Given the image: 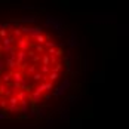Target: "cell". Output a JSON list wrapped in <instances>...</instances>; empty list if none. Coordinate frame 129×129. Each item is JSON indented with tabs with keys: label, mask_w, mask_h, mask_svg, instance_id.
Returning <instances> with one entry per match:
<instances>
[{
	"label": "cell",
	"mask_w": 129,
	"mask_h": 129,
	"mask_svg": "<svg viewBox=\"0 0 129 129\" xmlns=\"http://www.w3.org/2000/svg\"><path fill=\"white\" fill-rule=\"evenodd\" d=\"M73 59H74V55H73V52L68 49V51L64 53V61H65V62H71Z\"/></svg>",
	"instance_id": "5bb4252c"
},
{
	"label": "cell",
	"mask_w": 129,
	"mask_h": 129,
	"mask_svg": "<svg viewBox=\"0 0 129 129\" xmlns=\"http://www.w3.org/2000/svg\"><path fill=\"white\" fill-rule=\"evenodd\" d=\"M30 103H33V104H40L42 101H43V95H40V93H37V92H34V90H31L30 92Z\"/></svg>",
	"instance_id": "3957f363"
},
{
	"label": "cell",
	"mask_w": 129,
	"mask_h": 129,
	"mask_svg": "<svg viewBox=\"0 0 129 129\" xmlns=\"http://www.w3.org/2000/svg\"><path fill=\"white\" fill-rule=\"evenodd\" d=\"M67 46H68V49L71 51L73 48H76V46H79V42H77V34L74 33V31H71V37H70V40L67 42Z\"/></svg>",
	"instance_id": "8992f818"
},
{
	"label": "cell",
	"mask_w": 129,
	"mask_h": 129,
	"mask_svg": "<svg viewBox=\"0 0 129 129\" xmlns=\"http://www.w3.org/2000/svg\"><path fill=\"white\" fill-rule=\"evenodd\" d=\"M67 113H68V111H64V113H62V116H61V120H62V122H68V120H70V117H68Z\"/></svg>",
	"instance_id": "603a6c76"
},
{
	"label": "cell",
	"mask_w": 129,
	"mask_h": 129,
	"mask_svg": "<svg viewBox=\"0 0 129 129\" xmlns=\"http://www.w3.org/2000/svg\"><path fill=\"white\" fill-rule=\"evenodd\" d=\"M6 89H8V85H5V83H0V95H3Z\"/></svg>",
	"instance_id": "7402d4cb"
},
{
	"label": "cell",
	"mask_w": 129,
	"mask_h": 129,
	"mask_svg": "<svg viewBox=\"0 0 129 129\" xmlns=\"http://www.w3.org/2000/svg\"><path fill=\"white\" fill-rule=\"evenodd\" d=\"M36 42H37V43H36V45H42V46H43V43H45V42H46V39H45V36H43V34H40V36H37V37H36Z\"/></svg>",
	"instance_id": "44dd1931"
},
{
	"label": "cell",
	"mask_w": 129,
	"mask_h": 129,
	"mask_svg": "<svg viewBox=\"0 0 129 129\" xmlns=\"http://www.w3.org/2000/svg\"><path fill=\"white\" fill-rule=\"evenodd\" d=\"M34 117H37V114H36V110H34V108H31V110H30V113H28L24 119H27V120H31V119H34Z\"/></svg>",
	"instance_id": "ffe728a7"
},
{
	"label": "cell",
	"mask_w": 129,
	"mask_h": 129,
	"mask_svg": "<svg viewBox=\"0 0 129 129\" xmlns=\"http://www.w3.org/2000/svg\"><path fill=\"white\" fill-rule=\"evenodd\" d=\"M88 68H89V62H88V59H85V61H83V70L88 71Z\"/></svg>",
	"instance_id": "83f0119b"
},
{
	"label": "cell",
	"mask_w": 129,
	"mask_h": 129,
	"mask_svg": "<svg viewBox=\"0 0 129 129\" xmlns=\"http://www.w3.org/2000/svg\"><path fill=\"white\" fill-rule=\"evenodd\" d=\"M61 70H62V64H61V62L55 64V67H51V73H58V71H61Z\"/></svg>",
	"instance_id": "d6986e66"
},
{
	"label": "cell",
	"mask_w": 129,
	"mask_h": 129,
	"mask_svg": "<svg viewBox=\"0 0 129 129\" xmlns=\"http://www.w3.org/2000/svg\"><path fill=\"white\" fill-rule=\"evenodd\" d=\"M37 70H39V65L30 64V67H27V68H25V74H28V76H33Z\"/></svg>",
	"instance_id": "4fadbf2b"
},
{
	"label": "cell",
	"mask_w": 129,
	"mask_h": 129,
	"mask_svg": "<svg viewBox=\"0 0 129 129\" xmlns=\"http://www.w3.org/2000/svg\"><path fill=\"white\" fill-rule=\"evenodd\" d=\"M15 95H16V98H18V101H19V103H21V101H28V100H30L28 93L24 92V90H18Z\"/></svg>",
	"instance_id": "9c48e42d"
},
{
	"label": "cell",
	"mask_w": 129,
	"mask_h": 129,
	"mask_svg": "<svg viewBox=\"0 0 129 129\" xmlns=\"http://www.w3.org/2000/svg\"><path fill=\"white\" fill-rule=\"evenodd\" d=\"M12 36L15 37V39H16V37H18V39H22V31L18 30V28H13L12 30Z\"/></svg>",
	"instance_id": "ac0fdd59"
},
{
	"label": "cell",
	"mask_w": 129,
	"mask_h": 129,
	"mask_svg": "<svg viewBox=\"0 0 129 129\" xmlns=\"http://www.w3.org/2000/svg\"><path fill=\"white\" fill-rule=\"evenodd\" d=\"M42 77H43V74H42L39 70H37V71H36V73L31 76V80H33V82H39V80L42 82Z\"/></svg>",
	"instance_id": "e0dca14e"
},
{
	"label": "cell",
	"mask_w": 129,
	"mask_h": 129,
	"mask_svg": "<svg viewBox=\"0 0 129 129\" xmlns=\"http://www.w3.org/2000/svg\"><path fill=\"white\" fill-rule=\"evenodd\" d=\"M0 53H2V45H0Z\"/></svg>",
	"instance_id": "1f68e13d"
},
{
	"label": "cell",
	"mask_w": 129,
	"mask_h": 129,
	"mask_svg": "<svg viewBox=\"0 0 129 129\" xmlns=\"http://www.w3.org/2000/svg\"><path fill=\"white\" fill-rule=\"evenodd\" d=\"M16 48H18V51H22V52H27L30 51V48H31V45H30V42L27 39H18L16 40V45H15Z\"/></svg>",
	"instance_id": "7a4b0ae2"
},
{
	"label": "cell",
	"mask_w": 129,
	"mask_h": 129,
	"mask_svg": "<svg viewBox=\"0 0 129 129\" xmlns=\"http://www.w3.org/2000/svg\"><path fill=\"white\" fill-rule=\"evenodd\" d=\"M55 122H56V120H53V119H49V120H48V129H51L52 126H53V123H55Z\"/></svg>",
	"instance_id": "4316f807"
},
{
	"label": "cell",
	"mask_w": 129,
	"mask_h": 129,
	"mask_svg": "<svg viewBox=\"0 0 129 129\" xmlns=\"http://www.w3.org/2000/svg\"><path fill=\"white\" fill-rule=\"evenodd\" d=\"M65 68L67 71H71V62H65Z\"/></svg>",
	"instance_id": "4dcf8cb0"
},
{
	"label": "cell",
	"mask_w": 129,
	"mask_h": 129,
	"mask_svg": "<svg viewBox=\"0 0 129 129\" xmlns=\"http://www.w3.org/2000/svg\"><path fill=\"white\" fill-rule=\"evenodd\" d=\"M5 111H8L9 114H19V107L18 105H8Z\"/></svg>",
	"instance_id": "7c38bea8"
},
{
	"label": "cell",
	"mask_w": 129,
	"mask_h": 129,
	"mask_svg": "<svg viewBox=\"0 0 129 129\" xmlns=\"http://www.w3.org/2000/svg\"><path fill=\"white\" fill-rule=\"evenodd\" d=\"M6 119H8L6 111H5V110H2V111H0V120H6Z\"/></svg>",
	"instance_id": "484cf974"
},
{
	"label": "cell",
	"mask_w": 129,
	"mask_h": 129,
	"mask_svg": "<svg viewBox=\"0 0 129 129\" xmlns=\"http://www.w3.org/2000/svg\"><path fill=\"white\" fill-rule=\"evenodd\" d=\"M5 67H6V65H5V61H3V58H0V74L5 71Z\"/></svg>",
	"instance_id": "cb8c5ba5"
},
{
	"label": "cell",
	"mask_w": 129,
	"mask_h": 129,
	"mask_svg": "<svg viewBox=\"0 0 129 129\" xmlns=\"http://www.w3.org/2000/svg\"><path fill=\"white\" fill-rule=\"evenodd\" d=\"M52 98V93H43V100H46V101H49Z\"/></svg>",
	"instance_id": "f546056e"
},
{
	"label": "cell",
	"mask_w": 129,
	"mask_h": 129,
	"mask_svg": "<svg viewBox=\"0 0 129 129\" xmlns=\"http://www.w3.org/2000/svg\"><path fill=\"white\" fill-rule=\"evenodd\" d=\"M36 21H37V16H36V15H24L18 22L24 25V24H33V22H36Z\"/></svg>",
	"instance_id": "277c9868"
},
{
	"label": "cell",
	"mask_w": 129,
	"mask_h": 129,
	"mask_svg": "<svg viewBox=\"0 0 129 129\" xmlns=\"http://www.w3.org/2000/svg\"><path fill=\"white\" fill-rule=\"evenodd\" d=\"M3 61H5V65H6L8 68H11V70L16 68V59H15V58H9V56H6Z\"/></svg>",
	"instance_id": "ba28073f"
},
{
	"label": "cell",
	"mask_w": 129,
	"mask_h": 129,
	"mask_svg": "<svg viewBox=\"0 0 129 129\" xmlns=\"http://www.w3.org/2000/svg\"><path fill=\"white\" fill-rule=\"evenodd\" d=\"M0 105H2V108H3V110H6V107H8V101H6L5 98H2V101H0Z\"/></svg>",
	"instance_id": "d4e9b609"
},
{
	"label": "cell",
	"mask_w": 129,
	"mask_h": 129,
	"mask_svg": "<svg viewBox=\"0 0 129 129\" xmlns=\"http://www.w3.org/2000/svg\"><path fill=\"white\" fill-rule=\"evenodd\" d=\"M0 83H5V85H8V86L12 83L11 71H9V73H2V76H0Z\"/></svg>",
	"instance_id": "52a82bcc"
},
{
	"label": "cell",
	"mask_w": 129,
	"mask_h": 129,
	"mask_svg": "<svg viewBox=\"0 0 129 129\" xmlns=\"http://www.w3.org/2000/svg\"><path fill=\"white\" fill-rule=\"evenodd\" d=\"M71 85H73V82H71V79H64V82L59 85V88L64 90V92H67V90L71 88Z\"/></svg>",
	"instance_id": "30bf717a"
},
{
	"label": "cell",
	"mask_w": 129,
	"mask_h": 129,
	"mask_svg": "<svg viewBox=\"0 0 129 129\" xmlns=\"http://www.w3.org/2000/svg\"><path fill=\"white\" fill-rule=\"evenodd\" d=\"M39 71L43 74V76H48V74L51 73V67H49V65H40Z\"/></svg>",
	"instance_id": "2e32d148"
},
{
	"label": "cell",
	"mask_w": 129,
	"mask_h": 129,
	"mask_svg": "<svg viewBox=\"0 0 129 129\" xmlns=\"http://www.w3.org/2000/svg\"><path fill=\"white\" fill-rule=\"evenodd\" d=\"M36 114H37V119H45V117H48V110L43 107H39L36 110Z\"/></svg>",
	"instance_id": "8fae6325"
},
{
	"label": "cell",
	"mask_w": 129,
	"mask_h": 129,
	"mask_svg": "<svg viewBox=\"0 0 129 129\" xmlns=\"http://www.w3.org/2000/svg\"><path fill=\"white\" fill-rule=\"evenodd\" d=\"M0 101H2V95H0Z\"/></svg>",
	"instance_id": "d6a6232c"
},
{
	"label": "cell",
	"mask_w": 129,
	"mask_h": 129,
	"mask_svg": "<svg viewBox=\"0 0 129 129\" xmlns=\"http://www.w3.org/2000/svg\"><path fill=\"white\" fill-rule=\"evenodd\" d=\"M11 77H12V82L13 83H21L22 80H24V74H22V71H11Z\"/></svg>",
	"instance_id": "5b68a950"
},
{
	"label": "cell",
	"mask_w": 129,
	"mask_h": 129,
	"mask_svg": "<svg viewBox=\"0 0 129 129\" xmlns=\"http://www.w3.org/2000/svg\"><path fill=\"white\" fill-rule=\"evenodd\" d=\"M18 107H19V113L22 114V117H25L31 110V103H30V100L28 101H21V103H18Z\"/></svg>",
	"instance_id": "6da1fadb"
},
{
	"label": "cell",
	"mask_w": 129,
	"mask_h": 129,
	"mask_svg": "<svg viewBox=\"0 0 129 129\" xmlns=\"http://www.w3.org/2000/svg\"><path fill=\"white\" fill-rule=\"evenodd\" d=\"M6 101H8V105H18V103H19V101H18V98H16V95H15V93H13L12 96H9V98H8V100H6Z\"/></svg>",
	"instance_id": "9a60e30c"
},
{
	"label": "cell",
	"mask_w": 129,
	"mask_h": 129,
	"mask_svg": "<svg viewBox=\"0 0 129 129\" xmlns=\"http://www.w3.org/2000/svg\"><path fill=\"white\" fill-rule=\"evenodd\" d=\"M79 100H80V96H71V98H70V103L74 104V103H77Z\"/></svg>",
	"instance_id": "f1b7e54d"
}]
</instances>
